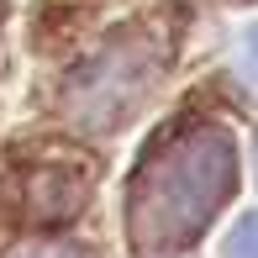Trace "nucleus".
<instances>
[{
    "mask_svg": "<svg viewBox=\"0 0 258 258\" xmlns=\"http://www.w3.org/2000/svg\"><path fill=\"white\" fill-rule=\"evenodd\" d=\"M237 190V148L221 121H184L148 143L126 184V232L143 258L190 248Z\"/></svg>",
    "mask_w": 258,
    "mask_h": 258,
    "instance_id": "obj_1",
    "label": "nucleus"
},
{
    "mask_svg": "<svg viewBox=\"0 0 258 258\" xmlns=\"http://www.w3.org/2000/svg\"><path fill=\"white\" fill-rule=\"evenodd\" d=\"M221 258H258V211H253V216H242L237 227L227 232V242H221Z\"/></svg>",
    "mask_w": 258,
    "mask_h": 258,
    "instance_id": "obj_4",
    "label": "nucleus"
},
{
    "mask_svg": "<svg viewBox=\"0 0 258 258\" xmlns=\"http://www.w3.org/2000/svg\"><path fill=\"white\" fill-rule=\"evenodd\" d=\"M163 69V48L143 32H121L90 63L74 69V79L63 85V116L85 132H116L137 105L148 100Z\"/></svg>",
    "mask_w": 258,
    "mask_h": 258,
    "instance_id": "obj_2",
    "label": "nucleus"
},
{
    "mask_svg": "<svg viewBox=\"0 0 258 258\" xmlns=\"http://www.w3.org/2000/svg\"><path fill=\"white\" fill-rule=\"evenodd\" d=\"M242 63H248V74H253V85H258V27L248 32V48H242Z\"/></svg>",
    "mask_w": 258,
    "mask_h": 258,
    "instance_id": "obj_6",
    "label": "nucleus"
},
{
    "mask_svg": "<svg viewBox=\"0 0 258 258\" xmlns=\"http://www.w3.org/2000/svg\"><path fill=\"white\" fill-rule=\"evenodd\" d=\"M85 201H90V174H79V169H37V179H32V211L42 221H69Z\"/></svg>",
    "mask_w": 258,
    "mask_h": 258,
    "instance_id": "obj_3",
    "label": "nucleus"
},
{
    "mask_svg": "<svg viewBox=\"0 0 258 258\" xmlns=\"http://www.w3.org/2000/svg\"><path fill=\"white\" fill-rule=\"evenodd\" d=\"M11 258H95L90 248H69V242H27V248H16Z\"/></svg>",
    "mask_w": 258,
    "mask_h": 258,
    "instance_id": "obj_5",
    "label": "nucleus"
}]
</instances>
